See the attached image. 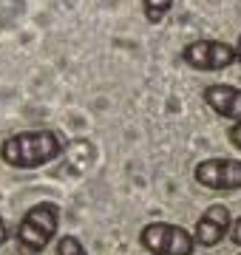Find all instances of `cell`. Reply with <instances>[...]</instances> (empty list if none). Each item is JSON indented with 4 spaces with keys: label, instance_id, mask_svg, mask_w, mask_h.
<instances>
[{
    "label": "cell",
    "instance_id": "obj_1",
    "mask_svg": "<svg viewBox=\"0 0 241 255\" xmlns=\"http://www.w3.org/2000/svg\"><path fill=\"white\" fill-rule=\"evenodd\" d=\"M63 153V139L54 130H23L3 142L0 156L9 167L17 170H34L40 164L54 162Z\"/></svg>",
    "mask_w": 241,
    "mask_h": 255
},
{
    "label": "cell",
    "instance_id": "obj_2",
    "mask_svg": "<svg viewBox=\"0 0 241 255\" xmlns=\"http://www.w3.org/2000/svg\"><path fill=\"white\" fill-rule=\"evenodd\" d=\"M57 227H60V207L54 201H40L26 210L17 227V244L26 255H37L54 241Z\"/></svg>",
    "mask_w": 241,
    "mask_h": 255
},
{
    "label": "cell",
    "instance_id": "obj_3",
    "mask_svg": "<svg viewBox=\"0 0 241 255\" xmlns=\"http://www.w3.org/2000/svg\"><path fill=\"white\" fill-rule=\"evenodd\" d=\"M142 247L150 255H193L196 253V238L179 224L170 221H150L145 224L139 236Z\"/></svg>",
    "mask_w": 241,
    "mask_h": 255
},
{
    "label": "cell",
    "instance_id": "obj_4",
    "mask_svg": "<svg viewBox=\"0 0 241 255\" xmlns=\"http://www.w3.org/2000/svg\"><path fill=\"white\" fill-rule=\"evenodd\" d=\"M196 182L207 187V190H219V193H233L241 190V162L239 159H204L196 164Z\"/></svg>",
    "mask_w": 241,
    "mask_h": 255
},
{
    "label": "cell",
    "instance_id": "obj_5",
    "mask_svg": "<svg viewBox=\"0 0 241 255\" xmlns=\"http://www.w3.org/2000/svg\"><path fill=\"white\" fill-rule=\"evenodd\" d=\"M182 60L196 71H222L236 63V46H227L219 40H196L185 46Z\"/></svg>",
    "mask_w": 241,
    "mask_h": 255
},
{
    "label": "cell",
    "instance_id": "obj_6",
    "mask_svg": "<svg viewBox=\"0 0 241 255\" xmlns=\"http://www.w3.org/2000/svg\"><path fill=\"white\" fill-rule=\"evenodd\" d=\"M233 230V216L230 210L224 204H213L207 207L199 216L196 221V230H193V238H196V247H216L222 244V238Z\"/></svg>",
    "mask_w": 241,
    "mask_h": 255
},
{
    "label": "cell",
    "instance_id": "obj_7",
    "mask_svg": "<svg viewBox=\"0 0 241 255\" xmlns=\"http://www.w3.org/2000/svg\"><path fill=\"white\" fill-rule=\"evenodd\" d=\"M204 102L219 114V117L230 119L233 125L241 122V91L236 85H224V82H216V85H207L202 91Z\"/></svg>",
    "mask_w": 241,
    "mask_h": 255
},
{
    "label": "cell",
    "instance_id": "obj_8",
    "mask_svg": "<svg viewBox=\"0 0 241 255\" xmlns=\"http://www.w3.org/2000/svg\"><path fill=\"white\" fill-rule=\"evenodd\" d=\"M170 6H173V0H145V17H148V23H162L165 14L170 11Z\"/></svg>",
    "mask_w": 241,
    "mask_h": 255
},
{
    "label": "cell",
    "instance_id": "obj_9",
    "mask_svg": "<svg viewBox=\"0 0 241 255\" xmlns=\"http://www.w3.org/2000/svg\"><path fill=\"white\" fill-rule=\"evenodd\" d=\"M57 255H88V253H85L83 241L77 236H63L57 241Z\"/></svg>",
    "mask_w": 241,
    "mask_h": 255
},
{
    "label": "cell",
    "instance_id": "obj_10",
    "mask_svg": "<svg viewBox=\"0 0 241 255\" xmlns=\"http://www.w3.org/2000/svg\"><path fill=\"white\" fill-rule=\"evenodd\" d=\"M227 139L233 142V147H239V150H241V122H236V125L227 130Z\"/></svg>",
    "mask_w": 241,
    "mask_h": 255
},
{
    "label": "cell",
    "instance_id": "obj_11",
    "mask_svg": "<svg viewBox=\"0 0 241 255\" xmlns=\"http://www.w3.org/2000/svg\"><path fill=\"white\" fill-rule=\"evenodd\" d=\"M230 238H233V241H236V247H241V219H236V221H233Z\"/></svg>",
    "mask_w": 241,
    "mask_h": 255
},
{
    "label": "cell",
    "instance_id": "obj_12",
    "mask_svg": "<svg viewBox=\"0 0 241 255\" xmlns=\"http://www.w3.org/2000/svg\"><path fill=\"white\" fill-rule=\"evenodd\" d=\"M9 241V224H6V219H0V247Z\"/></svg>",
    "mask_w": 241,
    "mask_h": 255
},
{
    "label": "cell",
    "instance_id": "obj_13",
    "mask_svg": "<svg viewBox=\"0 0 241 255\" xmlns=\"http://www.w3.org/2000/svg\"><path fill=\"white\" fill-rule=\"evenodd\" d=\"M236 63L241 65V37H239V43H236Z\"/></svg>",
    "mask_w": 241,
    "mask_h": 255
},
{
    "label": "cell",
    "instance_id": "obj_14",
    "mask_svg": "<svg viewBox=\"0 0 241 255\" xmlns=\"http://www.w3.org/2000/svg\"><path fill=\"white\" fill-rule=\"evenodd\" d=\"M239 255H241V253H239Z\"/></svg>",
    "mask_w": 241,
    "mask_h": 255
}]
</instances>
